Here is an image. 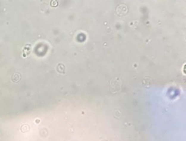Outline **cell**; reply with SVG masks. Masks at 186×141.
<instances>
[{
    "label": "cell",
    "instance_id": "6da1fadb",
    "mask_svg": "<svg viewBox=\"0 0 186 141\" xmlns=\"http://www.w3.org/2000/svg\"><path fill=\"white\" fill-rule=\"evenodd\" d=\"M121 79L119 78H115L114 79H112L110 84V91L113 93L118 92L121 90Z\"/></svg>",
    "mask_w": 186,
    "mask_h": 141
}]
</instances>
